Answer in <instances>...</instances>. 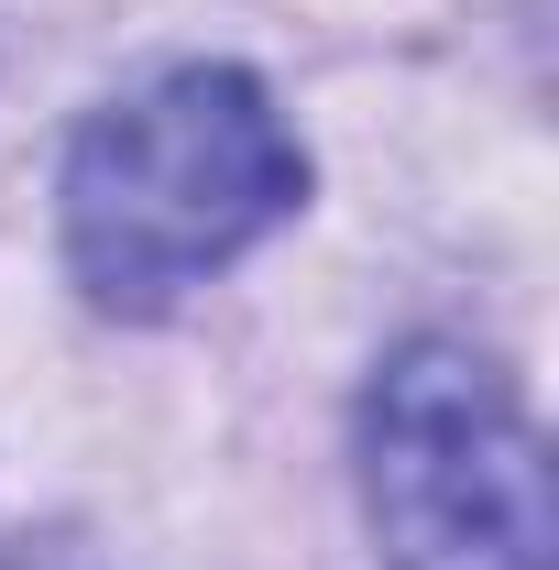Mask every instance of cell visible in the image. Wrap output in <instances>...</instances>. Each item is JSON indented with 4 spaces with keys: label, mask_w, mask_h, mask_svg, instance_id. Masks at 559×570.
<instances>
[{
    "label": "cell",
    "mask_w": 559,
    "mask_h": 570,
    "mask_svg": "<svg viewBox=\"0 0 559 570\" xmlns=\"http://www.w3.org/2000/svg\"><path fill=\"white\" fill-rule=\"evenodd\" d=\"M67 264L99 307H165L296 219L307 154L242 67H176L110 99L67 154Z\"/></svg>",
    "instance_id": "cell-1"
},
{
    "label": "cell",
    "mask_w": 559,
    "mask_h": 570,
    "mask_svg": "<svg viewBox=\"0 0 559 570\" xmlns=\"http://www.w3.org/2000/svg\"><path fill=\"white\" fill-rule=\"evenodd\" d=\"M362 504L395 570H549V450L472 341H406L362 395Z\"/></svg>",
    "instance_id": "cell-2"
}]
</instances>
